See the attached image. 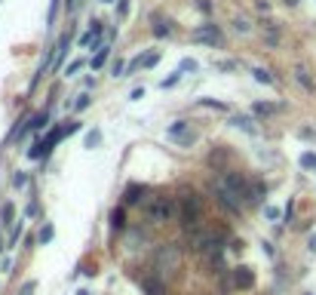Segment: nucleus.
Segmentation results:
<instances>
[{"mask_svg": "<svg viewBox=\"0 0 316 295\" xmlns=\"http://www.w3.org/2000/svg\"><path fill=\"white\" fill-rule=\"evenodd\" d=\"M74 129H77V123H65V126L52 129L49 135H43L40 142H34V145L28 148V151H25V154H28V160H43V157L49 154V151H52V148H55L58 142H62V139H68V135H71Z\"/></svg>", "mask_w": 316, "mask_h": 295, "instance_id": "1", "label": "nucleus"}, {"mask_svg": "<svg viewBox=\"0 0 316 295\" xmlns=\"http://www.w3.org/2000/svg\"><path fill=\"white\" fill-rule=\"evenodd\" d=\"M178 209H181V228L194 234L196 224H200V215H203V200L196 194H187V197H181Z\"/></svg>", "mask_w": 316, "mask_h": 295, "instance_id": "2", "label": "nucleus"}, {"mask_svg": "<svg viewBox=\"0 0 316 295\" xmlns=\"http://www.w3.org/2000/svg\"><path fill=\"white\" fill-rule=\"evenodd\" d=\"M218 181H221V185H224L240 203H258V200H255V194H252V188H249V181H245L243 175H237V172H224Z\"/></svg>", "mask_w": 316, "mask_h": 295, "instance_id": "3", "label": "nucleus"}, {"mask_svg": "<svg viewBox=\"0 0 316 295\" xmlns=\"http://www.w3.org/2000/svg\"><path fill=\"white\" fill-rule=\"evenodd\" d=\"M175 209H178V203L169 200V197H157L154 203L147 206V221H154V224H163V221H169Z\"/></svg>", "mask_w": 316, "mask_h": 295, "instance_id": "4", "label": "nucleus"}, {"mask_svg": "<svg viewBox=\"0 0 316 295\" xmlns=\"http://www.w3.org/2000/svg\"><path fill=\"white\" fill-rule=\"evenodd\" d=\"M212 191H215V197H218V203H221V206H224L227 212H233V215L240 212V206H243V203H240L237 197H233L230 191H227L224 185H221V181H215V188H212Z\"/></svg>", "mask_w": 316, "mask_h": 295, "instance_id": "5", "label": "nucleus"}, {"mask_svg": "<svg viewBox=\"0 0 316 295\" xmlns=\"http://www.w3.org/2000/svg\"><path fill=\"white\" fill-rule=\"evenodd\" d=\"M252 286H255V270L245 265L233 268V289H252Z\"/></svg>", "mask_w": 316, "mask_h": 295, "instance_id": "6", "label": "nucleus"}, {"mask_svg": "<svg viewBox=\"0 0 316 295\" xmlns=\"http://www.w3.org/2000/svg\"><path fill=\"white\" fill-rule=\"evenodd\" d=\"M101 22L98 19H92L89 22V28L83 31V34H80V49H86V47H96V43H98V34H101Z\"/></svg>", "mask_w": 316, "mask_h": 295, "instance_id": "7", "label": "nucleus"}, {"mask_svg": "<svg viewBox=\"0 0 316 295\" xmlns=\"http://www.w3.org/2000/svg\"><path fill=\"white\" fill-rule=\"evenodd\" d=\"M71 28H68L65 34H62V37H58V49H55V59L49 62V68H52V71H58V68H62V62H65V55H68V47H71Z\"/></svg>", "mask_w": 316, "mask_h": 295, "instance_id": "8", "label": "nucleus"}, {"mask_svg": "<svg viewBox=\"0 0 316 295\" xmlns=\"http://www.w3.org/2000/svg\"><path fill=\"white\" fill-rule=\"evenodd\" d=\"M157 62H160V52H142V55H135V59L129 62V68H126V71L135 74V71H142V68H154Z\"/></svg>", "mask_w": 316, "mask_h": 295, "instance_id": "9", "label": "nucleus"}, {"mask_svg": "<svg viewBox=\"0 0 316 295\" xmlns=\"http://www.w3.org/2000/svg\"><path fill=\"white\" fill-rule=\"evenodd\" d=\"M46 123H49V105L40 108L37 114H34V117L28 120V126L22 129V132H40V129H46Z\"/></svg>", "mask_w": 316, "mask_h": 295, "instance_id": "10", "label": "nucleus"}, {"mask_svg": "<svg viewBox=\"0 0 316 295\" xmlns=\"http://www.w3.org/2000/svg\"><path fill=\"white\" fill-rule=\"evenodd\" d=\"M194 40H203V43H212V47H215V43L221 40V34H218L215 25H203V28L194 31Z\"/></svg>", "mask_w": 316, "mask_h": 295, "instance_id": "11", "label": "nucleus"}, {"mask_svg": "<svg viewBox=\"0 0 316 295\" xmlns=\"http://www.w3.org/2000/svg\"><path fill=\"white\" fill-rule=\"evenodd\" d=\"M178 258H181V252L169 243V246L160 252V268H172V265H178Z\"/></svg>", "mask_w": 316, "mask_h": 295, "instance_id": "12", "label": "nucleus"}, {"mask_svg": "<svg viewBox=\"0 0 316 295\" xmlns=\"http://www.w3.org/2000/svg\"><path fill=\"white\" fill-rule=\"evenodd\" d=\"M111 59V47H101V49H96V55H92V71H101V68H104V62H108Z\"/></svg>", "mask_w": 316, "mask_h": 295, "instance_id": "13", "label": "nucleus"}, {"mask_svg": "<svg viewBox=\"0 0 316 295\" xmlns=\"http://www.w3.org/2000/svg\"><path fill=\"white\" fill-rule=\"evenodd\" d=\"M187 135H191V132H187V120H175L172 123V126H169V139H187Z\"/></svg>", "mask_w": 316, "mask_h": 295, "instance_id": "14", "label": "nucleus"}, {"mask_svg": "<svg viewBox=\"0 0 316 295\" xmlns=\"http://www.w3.org/2000/svg\"><path fill=\"white\" fill-rule=\"evenodd\" d=\"M273 111H276L273 101H255V105H252V114H255V117H270Z\"/></svg>", "mask_w": 316, "mask_h": 295, "instance_id": "15", "label": "nucleus"}, {"mask_svg": "<svg viewBox=\"0 0 316 295\" xmlns=\"http://www.w3.org/2000/svg\"><path fill=\"white\" fill-rule=\"evenodd\" d=\"M230 123H233V126H240L243 132H249V135L258 132V126H255V120H252V117H230Z\"/></svg>", "mask_w": 316, "mask_h": 295, "instance_id": "16", "label": "nucleus"}, {"mask_svg": "<svg viewBox=\"0 0 316 295\" xmlns=\"http://www.w3.org/2000/svg\"><path fill=\"white\" fill-rule=\"evenodd\" d=\"M252 77H255L258 83H264V86H273V83H276V77L267 71V68H252Z\"/></svg>", "mask_w": 316, "mask_h": 295, "instance_id": "17", "label": "nucleus"}, {"mask_svg": "<svg viewBox=\"0 0 316 295\" xmlns=\"http://www.w3.org/2000/svg\"><path fill=\"white\" fill-rule=\"evenodd\" d=\"M150 28H154V34H157V37H169V34H172L169 22L163 19V16H154V25H150Z\"/></svg>", "mask_w": 316, "mask_h": 295, "instance_id": "18", "label": "nucleus"}, {"mask_svg": "<svg viewBox=\"0 0 316 295\" xmlns=\"http://www.w3.org/2000/svg\"><path fill=\"white\" fill-rule=\"evenodd\" d=\"M196 108H212V111H227V101H218V98H196Z\"/></svg>", "mask_w": 316, "mask_h": 295, "instance_id": "19", "label": "nucleus"}, {"mask_svg": "<svg viewBox=\"0 0 316 295\" xmlns=\"http://www.w3.org/2000/svg\"><path fill=\"white\" fill-rule=\"evenodd\" d=\"M142 194H145V188H142V185L126 188V191H123V203H138V200H142Z\"/></svg>", "mask_w": 316, "mask_h": 295, "instance_id": "20", "label": "nucleus"}, {"mask_svg": "<svg viewBox=\"0 0 316 295\" xmlns=\"http://www.w3.org/2000/svg\"><path fill=\"white\" fill-rule=\"evenodd\" d=\"M98 142H101V129H89L86 139H83V148H86V151H92V148H98Z\"/></svg>", "mask_w": 316, "mask_h": 295, "instance_id": "21", "label": "nucleus"}, {"mask_svg": "<svg viewBox=\"0 0 316 295\" xmlns=\"http://www.w3.org/2000/svg\"><path fill=\"white\" fill-rule=\"evenodd\" d=\"M58 6H62V0H52V3H49V13H46V31H52L55 16H58Z\"/></svg>", "mask_w": 316, "mask_h": 295, "instance_id": "22", "label": "nucleus"}, {"mask_svg": "<svg viewBox=\"0 0 316 295\" xmlns=\"http://www.w3.org/2000/svg\"><path fill=\"white\" fill-rule=\"evenodd\" d=\"M52 234H55V231H52V224H43V231L37 234V243H49V240H52Z\"/></svg>", "mask_w": 316, "mask_h": 295, "instance_id": "23", "label": "nucleus"}, {"mask_svg": "<svg viewBox=\"0 0 316 295\" xmlns=\"http://www.w3.org/2000/svg\"><path fill=\"white\" fill-rule=\"evenodd\" d=\"M196 68H200V65H196L194 59H181V62H178V68H175V71H181V74H184V71H196Z\"/></svg>", "mask_w": 316, "mask_h": 295, "instance_id": "24", "label": "nucleus"}, {"mask_svg": "<svg viewBox=\"0 0 316 295\" xmlns=\"http://www.w3.org/2000/svg\"><path fill=\"white\" fill-rule=\"evenodd\" d=\"M178 80H181V71H172V74H169V77H166V80H163L160 86H163V89H172V86L178 83Z\"/></svg>", "mask_w": 316, "mask_h": 295, "instance_id": "25", "label": "nucleus"}, {"mask_svg": "<svg viewBox=\"0 0 316 295\" xmlns=\"http://www.w3.org/2000/svg\"><path fill=\"white\" fill-rule=\"evenodd\" d=\"M13 215H16V209H13V203H6V206L0 209V219H3L6 224H13Z\"/></svg>", "mask_w": 316, "mask_h": 295, "instance_id": "26", "label": "nucleus"}, {"mask_svg": "<svg viewBox=\"0 0 316 295\" xmlns=\"http://www.w3.org/2000/svg\"><path fill=\"white\" fill-rule=\"evenodd\" d=\"M301 166H304V169H316V154H310V151L301 154Z\"/></svg>", "mask_w": 316, "mask_h": 295, "instance_id": "27", "label": "nucleus"}, {"mask_svg": "<svg viewBox=\"0 0 316 295\" xmlns=\"http://www.w3.org/2000/svg\"><path fill=\"white\" fill-rule=\"evenodd\" d=\"M129 16V0H117V19Z\"/></svg>", "mask_w": 316, "mask_h": 295, "instance_id": "28", "label": "nucleus"}, {"mask_svg": "<svg viewBox=\"0 0 316 295\" xmlns=\"http://www.w3.org/2000/svg\"><path fill=\"white\" fill-rule=\"evenodd\" d=\"M298 83H304V89H313V80H310V77H307V71H304V68H298Z\"/></svg>", "mask_w": 316, "mask_h": 295, "instance_id": "29", "label": "nucleus"}, {"mask_svg": "<svg viewBox=\"0 0 316 295\" xmlns=\"http://www.w3.org/2000/svg\"><path fill=\"white\" fill-rule=\"evenodd\" d=\"M89 108V96H77V101H74V111L80 114V111H86Z\"/></svg>", "mask_w": 316, "mask_h": 295, "instance_id": "30", "label": "nucleus"}, {"mask_svg": "<svg viewBox=\"0 0 316 295\" xmlns=\"http://www.w3.org/2000/svg\"><path fill=\"white\" fill-rule=\"evenodd\" d=\"M111 224H114V228H123V209H114L111 212Z\"/></svg>", "mask_w": 316, "mask_h": 295, "instance_id": "31", "label": "nucleus"}, {"mask_svg": "<svg viewBox=\"0 0 316 295\" xmlns=\"http://www.w3.org/2000/svg\"><path fill=\"white\" fill-rule=\"evenodd\" d=\"M80 68H83V59H74L71 65H68V68H65V74H68V77H71V74H77V71H80Z\"/></svg>", "mask_w": 316, "mask_h": 295, "instance_id": "32", "label": "nucleus"}, {"mask_svg": "<svg viewBox=\"0 0 316 295\" xmlns=\"http://www.w3.org/2000/svg\"><path fill=\"white\" fill-rule=\"evenodd\" d=\"M126 74V65L123 62H114V68H111V77H123Z\"/></svg>", "mask_w": 316, "mask_h": 295, "instance_id": "33", "label": "nucleus"}, {"mask_svg": "<svg viewBox=\"0 0 316 295\" xmlns=\"http://www.w3.org/2000/svg\"><path fill=\"white\" fill-rule=\"evenodd\" d=\"M13 185H16V188H25V185H28V172H16Z\"/></svg>", "mask_w": 316, "mask_h": 295, "instance_id": "34", "label": "nucleus"}, {"mask_svg": "<svg viewBox=\"0 0 316 295\" xmlns=\"http://www.w3.org/2000/svg\"><path fill=\"white\" fill-rule=\"evenodd\" d=\"M264 215H267L270 221H279V215H283V212H279L276 206H267V209H264Z\"/></svg>", "mask_w": 316, "mask_h": 295, "instance_id": "35", "label": "nucleus"}, {"mask_svg": "<svg viewBox=\"0 0 316 295\" xmlns=\"http://www.w3.org/2000/svg\"><path fill=\"white\" fill-rule=\"evenodd\" d=\"M9 270H13V258H3V262H0V274H9Z\"/></svg>", "mask_w": 316, "mask_h": 295, "instance_id": "36", "label": "nucleus"}, {"mask_svg": "<svg viewBox=\"0 0 316 295\" xmlns=\"http://www.w3.org/2000/svg\"><path fill=\"white\" fill-rule=\"evenodd\" d=\"M196 9H200V13H212V3H209V0H196Z\"/></svg>", "mask_w": 316, "mask_h": 295, "instance_id": "37", "label": "nucleus"}, {"mask_svg": "<svg viewBox=\"0 0 316 295\" xmlns=\"http://www.w3.org/2000/svg\"><path fill=\"white\" fill-rule=\"evenodd\" d=\"M34 289H37V286H34V283H25V286L19 289V295H34Z\"/></svg>", "mask_w": 316, "mask_h": 295, "instance_id": "38", "label": "nucleus"}, {"mask_svg": "<svg viewBox=\"0 0 316 295\" xmlns=\"http://www.w3.org/2000/svg\"><path fill=\"white\" fill-rule=\"evenodd\" d=\"M142 96H145V89H142V86H135L132 93H129V98H132V101H138V98H142Z\"/></svg>", "mask_w": 316, "mask_h": 295, "instance_id": "39", "label": "nucleus"}, {"mask_svg": "<svg viewBox=\"0 0 316 295\" xmlns=\"http://www.w3.org/2000/svg\"><path fill=\"white\" fill-rule=\"evenodd\" d=\"M307 249H310V252H316V237H310V240H307Z\"/></svg>", "mask_w": 316, "mask_h": 295, "instance_id": "40", "label": "nucleus"}, {"mask_svg": "<svg viewBox=\"0 0 316 295\" xmlns=\"http://www.w3.org/2000/svg\"><path fill=\"white\" fill-rule=\"evenodd\" d=\"M0 252H3V237H0Z\"/></svg>", "mask_w": 316, "mask_h": 295, "instance_id": "41", "label": "nucleus"}, {"mask_svg": "<svg viewBox=\"0 0 316 295\" xmlns=\"http://www.w3.org/2000/svg\"><path fill=\"white\" fill-rule=\"evenodd\" d=\"M98 3H114V0H98Z\"/></svg>", "mask_w": 316, "mask_h": 295, "instance_id": "42", "label": "nucleus"}]
</instances>
